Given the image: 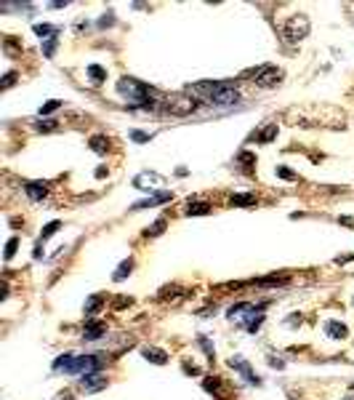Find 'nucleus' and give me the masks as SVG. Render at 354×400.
Instances as JSON below:
<instances>
[{
	"label": "nucleus",
	"mask_w": 354,
	"mask_h": 400,
	"mask_svg": "<svg viewBox=\"0 0 354 400\" xmlns=\"http://www.w3.org/2000/svg\"><path fill=\"white\" fill-rule=\"evenodd\" d=\"M118 91H120V96H125L128 102H133L130 107H138L141 102H147L149 96H157L160 91H155L152 86H147V83H141V80H136V78H120L118 80Z\"/></svg>",
	"instance_id": "1"
},
{
	"label": "nucleus",
	"mask_w": 354,
	"mask_h": 400,
	"mask_svg": "<svg viewBox=\"0 0 354 400\" xmlns=\"http://www.w3.org/2000/svg\"><path fill=\"white\" fill-rule=\"evenodd\" d=\"M200 107V102L195 96H187V94H173V96H165L163 102V112L168 115H176V118H187Z\"/></svg>",
	"instance_id": "2"
},
{
	"label": "nucleus",
	"mask_w": 354,
	"mask_h": 400,
	"mask_svg": "<svg viewBox=\"0 0 354 400\" xmlns=\"http://www.w3.org/2000/svg\"><path fill=\"white\" fill-rule=\"evenodd\" d=\"M107 366V355L104 352H86V355H75V363L69 368V374H99Z\"/></svg>",
	"instance_id": "3"
},
{
	"label": "nucleus",
	"mask_w": 354,
	"mask_h": 400,
	"mask_svg": "<svg viewBox=\"0 0 354 400\" xmlns=\"http://www.w3.org/2000/svg\"><path fill=\"white\" fill-rule=\"evenodd\" d=\"M208 102L216 104V107H235V104L242 102V96H240V91H237L232 83H224V80H221V86L213 91V96L208 99Z\"/></svg>",
	"instance_id": "4"
},
{
	"label": "nucleus",
	"mask_w": 354,
	"mask_h": 400,
	"mask_svg": "<svg viewBox=\"0 0 354 400\" xmlns=\"http://www.w3.org/2000/svg\"><path fill=\"white\" fill-rule=\"evenodd\" d=\"M309 29H312L309 19L301 16V13H296V16H290V19L285 21L282 32H285V37H288L290 43H298V40H304V37L309 35Z\"/></svg>",
	"instance_id": "5"
},
{
	"label": "nucleus",
	"mask_w": 354,
	"mask_h": 400,
	"mask_svg": "<svg viewBox=\"0 0 354 400\" xmlns=\"http://www.w3.org/2000/svg\"><path fill=\"white\" fill-rule=\"evenodd\" d=\"M163 184H165V176L155 171H141L133 176V187L141 192H155V187H163Z\"/></svg>",
	"instance_id": "6"
},
{
	"label": "nucleus",
	"mask_w": 354,
	"mask_h": 400,
	"mask_svg": "<svg viewBox=\"0 0 354 400\" xmlns=\"http://www.w3.org/2000/svg\"><path fill=\"white\" fill-rule=\"evenodd\" d=\"M229 368H235V371L240 374V376H242V379L248 382V384H253V387H261V384H264V382H261V376H258V374H253L250 363H248L245 358H240V355H232V358H229Z\"/></svg>",
	"instance_id": "7"
},
{
	"label": "nucleus",
	"mask_w": 354,
	"mask_h": 400,
	"mask_svg": "<svg viewBox=\"0 0 354 400\" xmlns=\"http://www.w3.org/2000/svg\"><path fill=\"white\" fill-rule=\"evenodd\" d=\"M107 376H102V374H83L80 376V382H78V390L80 392H86V395H94V392H102V390H107Z\"/></svg>",
	"instance_id": "8"
},
{
	"label": "nucleus",
	"mask_w": 354,
	"mask_h": 400,
	"mask_svg": "<svg viewBox=\"0 0 354 400\" xmlns=\"http://www.w3.org/2000/svg\"><path fill=\"white\" fill-rule=\"evenodd\" d=\"M173 200V192L171 190H163V192H157V195H149V198H144V200H138V203L130 205V211H144V208H155V205H163V203H171Z\"/></svg>",
	"instance_id": "9"
},
{
	"label": "nucleus",
	"mask_w": 354,
	"mask_h": 400,
	"mask_svg": "<svg viewBox=\"0 0 354 400\" xmlns=\"http://www.w3.org/2000/svg\"><path fill=\"white\" fill-rule=\"evenodd\" d=\"M256 83L261 88H277L282 83V70H277V67H261Z\"/></svg>",
	"instance_id": "10"
},
{
	"label": "nucleus",
	"mask_w": 354,
	"mask_h": 400,
	"mask_svg": "<svg viewBox=\"0 0 354 400\" xmlns=\"http://www.w3.org/2000/svg\"><path fill=\"white\" fill-rule=\"evenodd\" d=\"M107 334V326L99 320H86V328H83V342H99Z\"/></svg>",
	"instance_id": "11"
},
{
	"label": "nucleus",
	"mask_w": 354,
	"mask_h": 400,
	"mask_svg": "<svg viewBox=\"0 0 354 400\" xmlns=\"http://www.w3.org/2000/svg\"><path fill=\"white\" fill-rule=\"evenodd\" d=\"M21 187H24V195L32 200V203H37V200H43L48 195V184L45 182H24Z\"/></svg>",
	"instance_id": "12"
},
{
	"label": "nucleus",
	"mask_w": 354,
	"mask_h": 400,
	"mask_svg": "<svg viewBox=\"0 0 354 400\" xmlns=\"http://www.w3.org/2000/svg\"><path fill=\"white\" fill-rule=\"evenodd\" d=\"M141 355L149 360V363L155 366H165L168 363V352L160 350V347H152V344H147V347H141Z\"/></svg>",
	"instance_id": "13"
},
{
	"label": "nucleus",
	"mask_w": 354,
	"mask_h": 400,
	"mask_svg": "<svg viewBox=\"0 0 354 400\" xmlns=\"http://www.w3.org/2000/svg\"><path fill=\"white\" fill-rule=\"evenodd\" d=\"M325 334H328V339L341 342V339L349 336V328H346L344 323H338V320H328V323H325Z\"/></svg>",
	"instance_id": "14"
},
{
	"label": "nucleus",
	"mask_w": 354,
	"mask_h": 400,
	"mask_svg": "<svg viewBox=\"0 0 354 400\" xmlns=\"http://www.w3.org/2000/svg\"><path fill=\"white\" fill-rule=\"evenodd\" d=\"M211 203H205V200H189L187 203V216H205V213H211Z\"/></svg>",
	"instance_id": "15"
},
{
	"label": "nucleus",
	"mask_w": 354,
	"mask_h": 400,
	"mask_svg": "<svg viewBox=\"0 0 354 400\" xmlns=\"http://www.w3.org/2000/svg\"><path fill=\"white\" fill-rule=\"evenodd\" d=\"M102 307H104V296H102V294H94V296L86 299V307H83V312H86L88 320H94V315L102 310Z\"/></svg>",
	"instance_id": "16"
},
{
	"label": "nucleus",
	"mask_w": 354,
	"mask_h": 400,
	"mask_svg": "<svg viewBox=\"0 0 354 400\" xmlns=\"http://www.w3.org/2000/svg\"><path fill=\"white\" fill-rule=\"evenodd\" d=\"M130 272H133V259L128 256V259H122L120 264H118V270L112 272V280H115V283H122Z\"/></svg>",
	"instance_id": "17"
},
{
	"label": "nucleus",
	"mask_w": 354,
	"mask_h": 400,
	"mask_svg": "<svg viewBox=\"0 0 354 400\" xmlns=\"http://www.w3.org/2000/svg\"><path fill=\"white\" fill-rule=\"evenodd\" d=\"M88 147L94 150L96 155H107V152H110V139L102 136V134H96V136H91V139H88Z\"/></svg>",
	"instance_id": "18"
},
{
	"label": "nucleus",
	"mask_w": 354,
	"mask_h": 400,
	"mask_svg": "<svg viewBox=\"0 0 354 400\" xmlns=\"http://www.w3.org/2000/svg\"><path fill=\"white\" fill-rule=\"evenodd\" d=\"M203 390L211 392V395H216L219 400H224V392H221V379H219V376H205V379H203Z\"/></svg>",
	"instance_id": "19"
},
{
	"label": "nucleus",
	"mask_w": 354,
	"mask_h": 400,
	"mask_svg": "<svg viewBox=\"0 0 354 400\" xmlns=\"http://www.w3.org/2000/svg\"><path fill=\"white\" fill-rule=\"evenodd\" d=\"M88 78H91V83H94V86H102V83L107 80V70L102 64H88Z\"/></svg>",
	"instance_id": "20"
},
{
	"label": "nucleus",
	"mask_w": 354,
	"mask_h": 400,
	"mask_svg": "<svg viewBox=\"0 0 354 400\" xmlns=\"http://www.w3.org/2000/svg\"><path fill=\"white\" fill-rule=\"evenodd\" d=\"M32 131H37V134H51V131H59V120L40 118V120L32 123Z\"/></svg>",
	"instance_id": "21"
},
{
	"label": "nucleus",
	"mask_w": 354,
	"mask_h": 400,
	"mask_svg": "<svg viewBox=\"0 0 354 400\" xmlns=\"http://www.w3.org/2000/svg\"><path fill=\"white\" fill-rule=\"evenodd\" d=\"M290 278L288 275H269V278H258V280H253V286H282V283H288Z\"/></svg>",
	"instance_id": "22"
},
{
	"label": "nucleus",
	"mask_w": 354,
	"mask_h": 400,
	"mask_svg": "<svg viewBox=\"0 0 354 400\" xmlns=\"http://www.w3.org/2000/svg\"><path fill=\"white\" fill-rule=\"evenodd\" d=\"M32 32H35L37 37H43V40H48V37H56L61 29H59V27H51V24H35Z\"/></svg>",
	"instance_id": "23"
},
{
	"label": "nucleus",
	"mask_w": 354,
	"mask_h": 400,
	"mask_svg": "<svg viewBox=\"0 0 354 400\" xmlns=\"http://www.w3.org/2000/svg\"><path fill=\"white\" fill-rule=\"evenodd\" d=\"M229 203H232V205H240V208H245V205H253V203H256V195H253V192L232 195V198H229Z\"/></svg>",
	"instance_id": "24"
},
{
	"label": "nucleus",
	"mask_w": 354,
	"mask_h": 400,
	"mask_svg": "<svg viewBox=\"0 0 354 400\" xmlns=\"http://www.w3.org/2000/svg\"><path fill=\"white\" fill-rule=\"evenodd\" d=\"M56 48H59V35H56V37H48V40H43V56H45V59H53Z\"/></svg>",
	"instance_id": "25"
},
{
	"label": "nucleus",
	"mask_w": 354,
	"mask_h": 400,
	"mask_svg": "<svg viewBox=\"0 0 354 400\" xmlns=\"http://www.w3.org/2000/svg\"><path fill=\"white\" fill-rule=\"evenodd\" d=\"M165 227H168V221H165V219H157L155 224H149L147 229H144V235H147V237H157V235H163Z\"/></svg>",
	"instance_id": "26"
},
{
	"label": "nucleus",
	"mask_w": 354,
	"mask_h": 400,
	"mask_svg": "<svg viewBox=\"0 0 354 400\" xmlns=\"http://www.w3.org/2000/svg\"><path fill=\"white\" fill-rule=\"evenodd\" d=\"M237 163L242 166V171H250V168L256 166V155H253V152H240V155H237Z\"/></svg>",
	"instance_id": "27"
},
{
	"label": "nucleus",
	"mask_w": 354,
	"mask_h": 400,
	"mask_svg": "<svg viewBox=\"0 0 354 400\" xmlns=\"http://www.w3.org/2000/svg\"><path fill=\"white\" fill-rule=\"evenodd\" d=\"M56 229H61V221H59V219L48 221V224L43 227V232H40V240H48V237H53V235H56Z\"/></svg>",
	"instance_id": "28"
},
{
	"label": "nucleus",
	"mask_w": 354,
	"mask_h": 400,
	"mask_svg": "<svg viewBox=\"0 0 354 400\" xmlns=\"http://www.w3.org/2000/svg\"><path fill=\"white\" fill-rule=\"evenodd\" d=\"M197 347H203V352H205V355H208V358H211V360H213V358H216V347H213V344H211V342H208V336H203V334H200V336H197Z\"/></svg>",
	"instance_id": "29"
},
{
	"label": "nucleus",
	"mask_w": 354,
	"mask_h": 400,
	"mask_svg": "<svg viewBox=\"0 0 354 400\" xmlns=\"http://www.w3.org/2000/svg\"><path fill=\"white\" fill-rule=\"evenodd\" d=\"M274 136H277V126H274V123H269V126L264 128V134H258V144H269V142H272L274 139Z\"/></svg>",
	"instance_id": "30"
},
{
	"label": "nucleus",
	"mask_w": 354,
	"mask_h": 400,
	"mask_svg": "<svg viewBox=\"0 0 354 400\" xmlns=\"http://www.w3.org/2000/svg\"><path fill=\"white\" fill-rule=\"evenodd\" d=\"M274 174L280 176V179H288V182H296V179H298V174H296V171H290L288 166H277V168H274Z\"/></svg>",
	"instance_id": "31"
},
{
	"label": "nucleus",
	"mask_w": 354,
	"mask_h": 400,
	"mask_svg": "<svg viewBox=\"0 0 354 400\" xmlns=\"http://www.w3.org/2000/svg\"><path fill=\"white\" fill-rule=\"evenodd\" d=\"M59 107H61L59 99H48V102H45V104L40 107V118H45V115H51V112H56Z\"/></svg>",
	"instance_id": "32"
},
{
	"label": "nucleus",
	"mask_w": 354,
	"mask_h": 400,
	"mask_svg": "<svg viewBox=\"0 0 354 400\" xmlns=\"http://www.w3.org/2000/svg\"><path fill=\"white\" fill-rule=\"evenodd\" d=\"M16 248H19V237H11V240L5 243V253H3L5 261H11L13 256H16Z\"/></svg>",
	"instance_id": "33"
},
{
	"label": "nucleus",
	"mask_w": 354,
	"mask_h": 400,
	"mask_svg": "<svg viewBox=\"0 0 354 400\" xmlns=\"http://www.w3.org/2000/svg\"><path fill=\"white\" fill-rule=\"evenodd\" d=\"M130 139H133L136 144H147L155 139V134H144V131H130Z\"/></svg>",
	"instance_id": "34"
},
{
	"label": "nucleus",
	"mask_w": 354,
	"mask_h": 400,
	"mask_svg": "<svg viewBox=\"0 0 354 400\" xmlns=\"http://www.w3.org/2000/svg\"><path fill=\"white\" fill-rule=\"evenodd\" d=\"M130 304H133V296H118V299L112 302L115 310H122V307H130Z\"/></svg>",
	"instance_id": "35"
},
{
	"label": "nucleus",
	"mask_w": 354,
	"mask_h": 400,
	"mask_svg": "<svg viewBox=\"0 0 354 400\" xmlns=\"http://www.w3.org/2000/svg\"><path fill=\"white\" fill-rule=\"evenodd\" d=\"M13 80H16V72H5V75H3V80H0L3 91H5V88H11V86H13Z\"/></svg>",
	"instance_id": "36"
},
{
	"label": "nucleus",
	"mask_w": 354,
	"mask_h": 400,
	"mask_svg": "<svg viewBox=\"0 0 354 400\" xmlns=\"http://www.w3.org/2000/svg\"><path fill=\"white\" fill-rule=\"evenodd\" d=\"M112 24H115V13H112V11L104 13V16L99 19V27H102V29H104V27H112Z\"/></svg>",
	"instance_id": "37"
},
{
	"label": "nucleus",
	"mask_w": 354,
	"mask_h": 400,
	"mask_svg": "<svg viewBox=\"0 0 354 400\" xmlns=\"http://www.w3.org/2000/svg\"><path fill=\"white\" fill-rule=\"evenodd\" d=\"M184 374H192V376H200V368H197V366H189V363H184Z\"/></svg>",
	"instance_id": "38"
},
{
	"label": "nucleus",
	"mask_w": 354,
	"mask_h": 400,
	"mask_svg": "<svg viewBox=\"0 0 354 400\" xmlns=\"http://www.w3.org/2000/svg\"><path fill=\"white\" fill-rule=\"evenodd\" d=\"M269 366H272V368H285V363H282L280 358H269Z\"/></svg>",
	"instance_id": "39"
},
{
	"label": "nucleus",
	"mask_w": 354,
	"mask_h": 400,
	"mask_svg": "<svg viewBox=\"0 0 354 400\" xmlns=\"http://www.w3.org/2000/svg\"><path fill=\"white\" fill-rule=\"evenodd\" d=\"M107 174H110V168H107V166H99V171H96V179H104Z\"/></svg>",
	"instance_id": "40"
},
{
	"label": "nucleus",
	"mask_w": 354,
	"mask_h": 400,
	"mask_svg": "<svg viewBox=\"0 0 354 400\" xmlns=\"http://www.w3.org/2000/svg\"><path fill=\"white\" fill-rule=\"evenodd\" d=\"M296 323H301V315H290V320H288V326H296Z\"/></svg>",
	"instance_id": "41"
},
{
	"label": "nucleus",
	"mask_w": 354,
	"mask_h": 400,
	"mask_svg": "<svg viewBox=\"0 0 354 400\" xmlns=\"http://www.w3.org/2000/svg\"><path fill=\"white\" fill-rule=\"evenodd\" d=\"M338 221H341V224H349V227H354V219H352V216H341Z\"/></svg>",
	"instance_id": "42"
},
{
	"label": "nucleus",
	"mask_w": 354,
	"mask_h": 400,
	"mask_svg": "<svg viewBox=\"0 0 354 400\" xmlns=\"http://www.w3.org/2000/svg\"><path fill=\"white\" fill-rule=\"evenodd\" d=\"M56 400H72V398H69V392H64V395H59Z\"/></svg>",
	"instance_id": "43"
},
{
	"label": "nucleus",
	"mask_w": 354,
	"mask_h": 400,
	"mask_svg": "<svg viewBox=\"0 0 354 400\" xmlns=\"http://www.w3.org/2000/svg\"><path fill=\"white\" fill-rule=\"evenodd\" d=\"M344 400H352V398H344Z\"/></svg>",
	"instance_id": "44"
}]
</instances>
